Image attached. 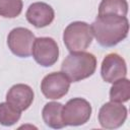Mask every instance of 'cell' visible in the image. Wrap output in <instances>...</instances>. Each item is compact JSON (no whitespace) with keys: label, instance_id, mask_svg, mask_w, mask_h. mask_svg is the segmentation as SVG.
<instances>
[{"label":"cell","instance_id":"6da1fadb","mask_svg":"<svg viewBox=\"0 0 130 130\" xmlns=\"http://www.w3.org/2000/svg\"><path fill=\"white\" fill-rule=\"evenodd\" d=\"M90 27L98 43L109 48L126 39L129 31V21L126 16L116 14L98 15Z\"/></svg>","mask_w":130,"mask_h":130},{"label":"cell","instance_id":"7a4b0ae2","mask_svg":"<svg viewBox=\"0 0 130 130\" xmlns=\"http://www.w3.org/2000/svg\"><path fill=\"white\" fill-rule=\"evenodd\" d=\"M96 69V59L87 52H70L61 65L62 72L70 82H77L91 76Z\"/></svg>","mask_w":130,"mask_h":130},{"label":"cell","instance_id":"3957f363","mask_svg":"<svg viewBox=\"0 0 130 130\" xmlns=\"http://www.w3.org/2000/svg\"><path fill=\"white\" fill-rule=\"evenodd\" d=\"M92 38L91 27L84 21L69 23L63 32V42L69 52L85 51L91 44Z\"/></svg>","mask_w":130,"mask_h":130},{"label":"cell","instance_id":"277c9868","mask_svg":"<svg viewBox=\"0 0 130 130\" xmlns=\"http://www.w3.org/2000/svg\"><path fill=\"white\" fill-rule=\"evenodd\" d=\"M91 116L90 104L82 98L69 100L62 108V118L67 126H79L85 124Z\"/></svg>","mask_w":130,"mask_h":130},{"label":"cell","instance_id":"5b68a950","mask_svg":"<svg viewBox=\"0 0 130 130\" xmlns=\"http://www.w3.org/2000/svg\"><path fill=\"white\" fill-rule=\"evenodd\" d=\"M35 61L43 67L54 65L59 57V48L56 41L49 37L37 38L31 50Z\"/></svg>","mask_w":130,"mask_h":130},{"label":"cell","instance_id":"8992f818","mask_svg":"<svg viewBox=\"0 0 130 130\" xmlns=\"http://www.w3.org/2000/svg\"><path fill=\"white\" fill-rule=\"evenodd\" d=\"M35 40V35L28 28L15 27L8 34L7 45L15 56L26 58L31 55Z\"/></svg>","mask_w":130,"mask_h":130},{"label":"cell","instance_id":"52a82bcc","mask_svg":"<svg viewBox=\"0 0 130 130\" xmlns=\"http://www.w3.org/2000/svg\"><path fill=\"white\" fill-rule=\"evenodd\" d=\"M100 125L105 129H116L124 124L127 119V108L121 103L109 102L104 104L99 111Z\"/></svg>","mask_w":130,"mask_h":130},{"label":"cell","instance_id":"ba28073f","mask_svg":"<svg viewBox=\"0 0 130 130\" xmlns=\"http://www.w3.org/2000/svg\"><path fill=\"white\" fill-rule=\"evenodd\" d=\"M70 80L61 72H51L47 74L41 82V90L49 100H58L63 98L69 90Z\"/></svg>","mask_w":130,"mask_h":130},{"label":"cell","instance_id":"9c48e42d","mask_svg":"<svg viewBox=\"0 0 130 130\" xmlns=\"http://www.w3.org/2000/svg\"><path fill=\"white\" fill-rule=\"evenodd\" d=\"M101 75L104 81L113 83L127 75V65L125 60L117 53L108 54L101 65Z\"/></svg>","mask_w":130,"mask_h":130},{"label":"cell","instance_id":"30bf717a","mask_svg":"<svg viewBox=\"0 0 130 130\" xmlns=\"http://www.w3.org/2000/svg\"><path fill=\"white\" fill-rule=\"evenodd\" d=\"M32 88L23 83H17L10 87L6 94V102L16 110L22 112L29 108L34 101Z\"/></svg>","mask_w":130,"mask_h":130},{"label":"cell","instance_id":"8fae6325","mask_svg":"<svg viewBox=\"0 0 130 130\" xmlns=\"http://www.w3.org/2000/svg\"><path fill=\"white\" fill-rule=\"evenodd\" d=\"M27 21L36 27H45L52 23L55 17L54 9L45 2H35L26 10Z\"/></svg>","mask_w":130,"mask_h":130},{"label":"cell","instance_id":"7c38bea8","mask_svg":"<svg viewBox=\"0 0 130 130\" xmlns=\"http://www.w3.org/2000/svg\"><path fill=\"white\" fill-rule=\"evenodd\" d=\"M62 108L63 105L57 102H50L44 106L42 117L47 126L53 129H61L66 126L62 118Z\"/></svg>","mask_w":130,"mask_h":130},{"label":"cell","instance_id":"4fadbf2b","mask_svg":"<svg viewBox=\"0 0 130 130\" xmlns=\"http://www.w3.org/2000/svg\"><path fill=\"white\" fill-rule=\"evenodd\" d=\"M130 99V81L124 77L113 82L110 89V100L116 103H125Z\"/></svg>","mask_w":130,"mask_h":130},{"label":"cell","instance_id":"5bb4252c","mask_svg":"<svg viewBox=\"0 0 130 130\" xmlns=\"http://www.w3.org/2000/svg\"><path fill=\"white\" fill-rule=\"evenodd\" d=\"M128 13V3L126 0H102L99 5V14H116L126 16Z\"/></svg>","mask_w":130,"mask_h":130},{"label":"cell","instance_id":"9a60e30c","mask_svg":"<svg viewBox=\"0 0 130 130\" xmlns=\"http://www.w3.org/2000/svg\"><path fill=\"white\" fill-rule=\"evenodd\" d=\"M21 116V112L13 108L7 102L0 103V124L3 126L14 125Z\"/></svg>","mask_w":130,"mask_h":130},{"label":"cell","instance_id":"2e32d148","mask_svg":"<svg viewBox=\"0 0 130 130\" xmlns=\"http://www.w3.org/2000/svg\"><path fill=\"white\" fill-rule=\"evenodd\" d=\"M22 0H0V16L15 18L22 11Z\"/></svg>","mask_w":130,"mask_h":130}]
</instances>
